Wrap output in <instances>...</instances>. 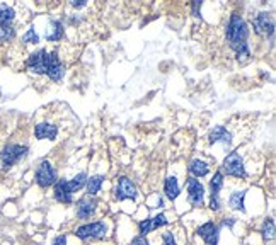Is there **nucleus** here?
Instances as JSON below:
<instances>
[{"instance_id": "1", "label": "nucleus", "mask_w": 276, "mask_h": 245, "mask_svg": "<svg viewBox=\"0 0 276 245\" xmlns=\"http://www.w3.org/2000/svg\"><path fill=\"white\" fill-rule=\"evenodd\" d=\"M247 34H249V29H247L244 19L239 14H232L227 24V39L230 48L235 50L239 60L247 58L251 55L249 46H247Z\"/></svg>"}, {"instance_id": "2", "label": "nucleus", "mask_w": 276, "mask_h": 245, "mask_svg": "<svg viewBox=\"0 0 276 245\" xmlns=\"http://www.w3.org/2000/svg\"><path fill=\"white\" fill-rule=\"evenodd\" d=\"M223 172L227 175H232V177H246V167H244V162H242V157L239 152H232L230 155L225 157L223 160Z\"/></svg>"}, {"instance_id": "3", "label": "nucleus", "mask_w": 276, "mask_h": 245, "mask_svg": "<svg viewBox=\"0 0 276 245\" xmlns=\"http://www.w3.org/2000/svg\"><path fill=\"white\" fill-rule=\"evenodd\" d=\"M106 232H107V226L104 221H92V223H86V225L78 226L75 230V235L82 240H89V238L104 237Z\"/></svg>"}, {"instance_id": "4", "label": "nucleus", "mask_w": 276, "mask_h": 245, "mask_svg": "<svg viewBox=\"0 0 276 245\" xmlns=\"http://www.w3.org/2000/svg\"><path fill=\"white\" fill-rule=\"evenodd\" d=\"M36 182L41 187H50L51 184L57 182V172H55L53 165L48 160H43L36 169Z\"/></svg>"}, {"instance_id": "5", "label": "nucleus", "mask_w": 276, "mask_h": 245, "mask_svg": "<svg viewBox=\"0 0 276 245\" xmlns=\"http://www.w3.org/2000/svg\"><path fill=\"white\" fill-rule=\"evenodd\" d=\"M186 186H188V200L194 208H201L205 205V187L198 179L189 177L186 181Z\"/></svg>"}, {"instance_id": "6", "label": "nucleus", "mask_w": 276, "mask_h": 245, "mask_svg": "<svg viewBox=\"0 0 276 245\" xmlns=\"http://www.w3.org/2000/svg\"><path fill=\"white\" fill-rule=\"evenodd\" d=\"M27 149L22 145H7L6 149L0 152V160H2V165L6 167H11L16 162H19L22 157L26 155Z\"/></svg>"}, {"instance_id": "7", "label": "nucleus", "mask_w": 276, "mask_h": 245, "mask_svg": "<svg viewBox=\"0 0 276 245\" xmlns=\"http://www.w3.org/2000/svg\"><path fill=\"white\" fill-rule=\"evenodd\" d=\"M252 26H254V31L257 34L263 36H271L274 32V21L273 16L268 12H259L257 16L252 19Z\"/></svg>"}, {"instance_id": "8", "label": "nucleus", "mask_w": 276, "mask_h": 245, "mask_svg": "<svg viewBox=\"0 0 276 245\" xmlns=\"http://www.w3.org/2000/svg\"><path fill=\"white\" fill-rule=\"evenodd\" d=\"M223 187V174L222 172H215V175L210 181V208L213 211L220 210V189Z\"/></svg>"}, {"instance_id": "9", "label": "nucleus", "mask_w": 276, "mask_h": 245, "mask_svg": "<svg viewBox=\"0 0 276 245\" xmlns=\"http://www.w3.org/2000/svg\"><path fill=\"white\" fill-rule=\"evenodd\" d=\"M48 60H50V53L45 52V50H40V52L32 53L29 57V60H27V67H29V70L36 72V73H46Z\"/></svg>"}, {"instance_id": "10", "label": "nucleus", "mask_w": 276, "mask_h": 245, "mask_svg": "<svg viewBox=\"0 0 276 245\" xmlns=\"http://www.w3.org/2000/svg\"><path fill=\"white\" fill-rule=\"evenodd\" d=\"M137 198V187L128 177H120L118 186H116V200H135Z\"/></svg>"}, {"instance_id": "11", "label": "nucleus", "mask_w": 276, "mask_h": 245, "mask_svg": "<svg viewBox=\"0 0 276 245\" xmlns=\"http://www.w3.org/2000/svg\"><path fill=\"white\" fill-rule=\"evenodd\" d=\"M198 235L205 240V243L208 245H218L220 238V230L213 221H207L205 225H201L198 228Z\"/></svg>"}, {"instance_id": "12", "label": "nucleus", "mask_w": 276, "mask_h": 245, "mask_svg": "<svg viewBox=\"0 0 276 245\" xmlns=\"http://www.w3.org/2000/svg\"><path fill=\"white\" fill-rule=\"evenodd\" d=\"M96 210H97V201L92 196L82 198V200L77 203V216L81 220H89L91 216H94Z\"/></svg>"}, {"instance_id": "13", "label": "nucleus", "mask_w": 276, "mask_h": 245, "mask_svg": "<svg viewBox=\"0 0 276 245\" xmlns=\"http://www.w3.org/2000/svg\"><path fill=\"white\" fill-rule=\"evenodd\" d=\"M167 223H169V220L166 218V215H157V216H153V218L140 221V225H138L140 237H145V235H148L150 232H153V230H157L159 226H164Z\"/></svg>"}, {"instance_id": "14", "label": "nucleus", "mask_w": 276, "mask_h": 245, "mask_svg": "<svg viewBox=\"0 0 276 245\" xmlns=\"http://www.w3.org/2000/svg\"><path fill=\"white\" fill-rule=\"evenodd\" d=\"M63 73H65L63 65L60 63V58L57 57V53H50L48 68H46V75H48L51 80L58 82V80H62Z\"/></svg>"}, {"instance_id": "15", "label": "nucleus", "mask_w": 276, "mask_h": 245, "mask_svg": "<svg viewBox=\"0 0 276 245\" xmlns=\"http://www.w3.org/2000/svg\"><path fill=\"white\" fill-rule=\"evenodd\" d=\"M34 135L38 140H55L58 135V128L51 123H40L34 128Z\"/></svg>"}, {"instance_id": "16", "label": "nucleus", "mask_w": 276, "mask_h": 245, "mask_svg": "<svg viewBox=\"0 0 276 245\" xmlns=\"http://www.w3.org/2000/svg\"><path fill=\"white\" fill-rule=\"evenodd\" d=\"M55 198H57V201L60 203H65V205H68V203H72V192L68 191L67 187V179H60V181L55 182Z\"/></svg>"}, {"instance_id": "17", "label": "nucleus", "mask_w": 276, "mask_h": 245, "mask_svg": "<svg viewBox=\"0 0 276 245\" xmlns=\"http://www.w3.org/2000/svg\"><path fill=\"white\" fill-rule=\"evenodd\" d=\"M210 143H217V141H223L227 146H230V133L227 131L225 126H215L212 131H210V136H208Z\"/></svg>"}, {"instance_id": "18", "label": "nucleus", "mask_w": 276, "mask_h": 245, "mask_svg": "<svg viewBox=\"0 0 276 245\" xmlns=\"http://www.w3.org/2000/svg\"><path fill=\"white\" fill-rule=\"evenodd\" d=\"M16 17V12H14L12 7H9L7 4H0V27L2 29H9L12 27V21Z\"/></svg>"}, {"instance_id": "19", "label": "nucleus", "mask_w": 276, "mask_h": 245, "mask_svg": "<svg viewBox=\"0 0 276 245\" xmlns=\"http://www.w3.org/2000/svg\"><path fill=\"white\" fill-rule=\"evenodd\" d=\"M164 192H166V196L169 198V200H176V198L179 196L181 187L179 184H177L176 175H169V177L166 179V182H164Z\"/></svg>"}, {"instance_id": "20", "label": "nucleus", "mask_w": 276, "mask_h": 245, "mask_svg": "<svg viewBox=\"0 0 276 245\" xmlns=\"http://www.w3.org/2000/svg\"><path fill=\"white\" fill-rule=\"evenodd\" d=\"M188 169H189V172L194 175V177H205V175L208 174V170H210L207 162H203V160H200V159L191 160Z\"/></svg>"}, {"instance_id": "21", "label": "nucleus", "mask_w": 276, "mask_h": 245, "mask_svg": "<svg viewBox=\"0 0 276 245\" xmlns=\"http://www.w3.org/2000/svg\"><path fill=\"white\" fill-rule=\"evenodd\" d=\"M244 198H246V191H235L230 194L228 198V206L232 210H239V211H244Z\"/></svg>"}, {"instance_id": "22", "label": "nucleus", "mask_w": 276, "mask_h": 245, "mask_svg": "<svg viewBox=\"0 0 276 245\" xmlns=\"http://www.w3.org/2000/svg\"><path fill=\"white\" fill-rule=\"evenodd\" d=\"M86 182H87V174L86 172H81L78 175H75L73 179L67 181V187H68V191L73 194L75 191H78V189H82Z\"/></svg>"}, {"instance_id": "23", "label": "nucleus", "mask_w": 276, "mask_h": 245, "mask_svg": "<svg viewBox=\"0 0 276 245\" xmlns=\"http://www.w3.org/2000/svg\"><path fill=\"white\" fill-rule=\"evenodd\" d=\"M102 182H104V177H102V175H94V177L87 179V194L89 196H96V194L101 191Z\"/></svg>"}, {"instance_id": "24", "label": "nucleus", "mask_w": 276, "mask_h": 245, "mask_svg": "<svg viewBox=\"0 0 276 245\" xmlns=\"http://www.w3.org/2000/svg\"><path fill=\"white\" fill-rule=\"evenodd\" d=\"M63 36V24L60 21H51V32H46L48 41H58Z\"/></svg>"}, {"instance_id": "25", "label": "nucleus", "mask_w": 276, "mask_h": 245, "mask_svg": "<svg viewBox=\"0 0 276 245\" xmlns=\"http://www.w3.org/2000/svg\"><path fill=\"white\" fill-rule=\"evenodd\" d=\"M261 233H263V237L266 240H273L274 237V221L268 218L264 221V225H263V230H261Z\"/></svg>"}, {"instance_id": "26", "label": "nucleus", "mask_w": 276, "mask_h": 245, "mask_svg": "<svg viewBox=\"0 0 276 245\" xmlns=\"http://www.w3.org/2000/svg\"><path fill=\"white\" fill-rule=\"evenodd\" d=\"M40 41L38 34H36V29L34 27H31V29H27V32L24 34V38H22V43H32L36 44Z\"/></svg>"}, {"instance_id": "27", "label": "nucleus", "mask_w": 276, "mask_h": 245, "mask_svg": "<svg viewBox=\"0 0 276 245\" xmlns=\"http://www.w3.org/2000/svg\"><path fill=\"white\" fill-rule=\"evenodd\" d=\"M162 243H164V245H177L174 233H172V232H166V233H162Z\"/></svg>"}, {"instance_id": "28", "label": "nucleus", "mask_w": 276, "mask_h": 245, "mask_svg": "<svg viewBox=\"0 0 276 245\" xmlns=\"http://www.w3.org/2000/svg\"><path fill=\"white\" fill-rule=\"evenodd\" d=\"M53 245H67V237H65V235H58V237L53 240Z\"/></svg>"}, {"instance_id": "29", "label": "nucleus", "mask_w": 276, "mask_h": 245, "mask_svg": "<svg viewBox=\"0 0 276 245\" xmlns=\"http://www.w3.org/2000/svg\"><path fill=\"white\" fill-rule=\"evenodd\" d=\"M70 6L75 7V9H81V7H86L87 2H86V0H78V2H77V0H72V2H70Z\"/></svg>"}, {"instance_id": "30", "label": "nucleus", "mask_w": 276, "mask_h": 245, "mask_svg": "<svg viewBox=\"0 0 276 245\" xmlns=\"http://www.w3.org/2000/svg\"><path fill=\"white\" fill-rule=\"evenodd\" d=\"M133 245H150L145 240V237H137V238H133Z\"/></svg>"}]
</instances>
